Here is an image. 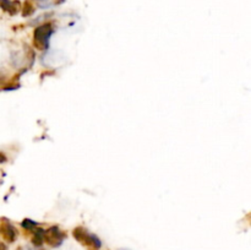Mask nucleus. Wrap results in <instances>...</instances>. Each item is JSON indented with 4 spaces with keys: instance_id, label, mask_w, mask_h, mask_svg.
I'll list each match as a JSON object with an SVG mask.
<instances>
[{
    "instance_id": "nucleus-1",
    "label": "nucleus",
    "mask_w": 251,
    "mask_h": 250,
    "mask_svg": "<svg viewBox=\"0 0 251 250\" xmlns=\"http://www.w3.org/2000/svg\"><path fill=\"white\" fill-rule=\"evenodd\" d=\"M74 237H75L81 244L86 245V247L91 248V249L98 250L102 247V242L98 239L97 235L87 232V230L82 227H77L76 229H74Z\"/></svg>"
},
{
    "instance_id": "nucleus-2",
    "label": "nucleus",
    "mask_w": 251,
    "mask_h": 250,
    "mask_svg": "<svg viewBox=\"0 0 251 250\" xmlns=\"http://www.w3.org/2000/svg\"><path fill=\"white\" fill-rule=\"evenodd\" d=\"M53 32L54 29L50 24H46L37 27L36 31H34V43L37 44L39 49L48 48L50 36L53 34Z\"/></svg>"
},
{
    "instance_id": "nucleus-3",
    "label": "nucleus",
    "mask_w": 251,
    "mask_h": 250,
    "mask_svg": "<svg viewBox=\"0 0 251 250\" xmlns=\"http://www.w3.org/2000/svg\"><path fill=\"white\" fill-rule=\"evenodd\" d=\"M65 237V233L61 232L58 227H50L44 232V242L53 248L60 247Z\"/></svg>"
},
{
    "instance_id": "nucleus-4",
    "label": "nucleus",
    "mask_w": 251,
    "mask_h": 250,
    "mask_svg": "<svg viewBox=\"0 0 251 250\" xmlns=\"http://www.w3.org/2000/svg\"><path fill=\"white\" fill-rule=\"evenodd\" d=\"M0 234L4 237L5 240L12 243L17 237V230L9 221H5L4 222H0Z\"/></svg>"
},
{
    "instance_id": "nucleus-5",
    "label": "nucleus",
    "mask_w": 251,
    "mask_h": 250,
    "mask_svg": "<svg viewBox=\"0 0 251 250\" xmlns=\"http://www.w3.org/2000/svg\"><path fill=\"white\" fill-rule=\"evenodd\" d=\"M0 6L6 10V11H9L10 14H15L19 10L17 1H10V0H0Z\"/></svg>"
},
{
    "instance_id": "nucleus-6",
    "label": "nucleus",
    "mask_w": 251,
    "mask_h": 250,
    "mask_svg": "<svg viewBox=\"0 0 251 250\" xmlns=\"http://www.w3.org/2000/svg\"><path fill=\"white\" fill-rule=\"evenodd\" d=\"M33 230L34 234L32 242H33V244L36 245V247H41L44 243V232H46V230H44L43 228H34Z\"/></svg>"
},
{
    "instance_id": "nucleus-7",
    "label": "nucleus",
    "mask_w": 251,
    "mask_h": 250,
    "mask_svg": "<svg viewBox=\"0 0 251 250\" xmlns=\"http://www.w3.org/2000/svg\"><path fill=\"white\" fill-rule=\"evenodd\" d=\"M37 225H37V222H34V221L32 220H28V218L22 221V227L27 230H33L34 228H37Z\"/></svg>"
},
{
    "instance_id": "nucleus-8",
    "label": "nucleus",
    "mask_w": 251,
    "mask_h": 250,
    "mask_svg": "<svg viewBox=\"0 0 251 250\" xmlns=\"http://www.w3.org/2000/svg\"><path fill=\"white\" fill-rule=\"evenodd\" d=\"M0 250H7L6 245H5L4 243H1V242H0Z\"/></svg>"
}]
</instances>
